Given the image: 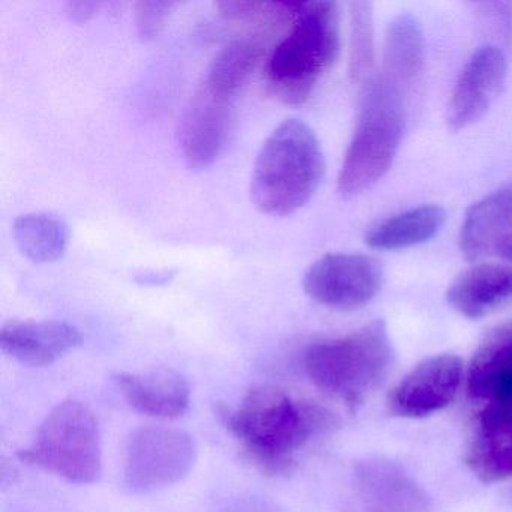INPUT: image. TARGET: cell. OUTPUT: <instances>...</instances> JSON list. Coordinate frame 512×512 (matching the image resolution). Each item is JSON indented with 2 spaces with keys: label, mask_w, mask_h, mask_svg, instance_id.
<instances>
[{
  "label": "cell",
  "mask_w": 512,
  "mask_h": 512,
  "mask_svg": "<svg viewBox=\"0 0 512 512\" xmlns=\"http://www.w3.org/2000/svg\"><path fill=\"white\" fill-rule=\"evenodd\" d=\"M224 427L268 476L292 473L298 452L334 427L332 413L274 386L251 389L238 407H218Z\"/></svg>",
  "instance_id": "6da1fadb"
},
{
  "label": "cell",
  "mask_w": 512,
  "mask_h": 512,
  "mask_svg": "<svg viewBox=\"0 0 512 512\" xmlns=\"http://www.w3.org/2000/svg\"><path fill=\"white\" fill-rule=\"evenodd\" d=\"M325 170V155L314 131L299 119H287L260 148L251 199L263 214H295L319 190Z\"/></svg>",
  "instance_id": "7a4b0ae2"
},
{
  "label": "cell",
  "mask_w": 512,
  "mask_h": 512,
  "mask_svg": "<svg viewBox=\"0 0 512 512\" xmlns=\"http://www.w3.org/2000/svg\"><path fill=\"white\" fill-rule=\"evenodd\" d=\"M293 26L266 65L269 88L287 106H301L340 53V13L334 2H292Z\"/></svg>",
  "instance_id": "3957f363"
},
{
  "label": "cell",
  "mask_w": 512,
  "mask_h": 512,
  "mask_svg": "<svg viewBox=\"0 0 512 512\" xmlns=\"http://www.w3.org/2000/svg\"><path fill=\"white\" fill-rule=\"evenodd\" d=\"M394 362L388 328L374 320L350 334L311 344L305 371L311 382L332 397L355 406L380 385Z\"/></svg>",
  "instance_id": "277c9868"
},
{
  "label": "cell",
  "mask_w": 512,
  "mask_h": 512,
  "mask_svg": "<svg viewBox=\"0 0 512 512\" xmlns=\"http://www.w3.org/2000/svg\"><path fill=\"white\" fill-rule=\"evenodd\" d=\"M404 94L385 80H371L355 133L338 176V193L353 199L391 169L404 131Z\"/></svg>",
  "instance_id": "5b68a950"
},
{
  "label": "cell",
  "mask_w": 512,
  "mask_h": 512,
  "mask_svg": "<svg viewBox=\"0 0 512 512\" xmlns=\"http://www.w3.org/2000/svg\"><path fill=\"white\" fill-rule=\"evenodd\" d=\"M17 457L70 484H94L103 472L97 416L82 401L56 404L41 422L34 440L20 449Z\"/></svg>",
  "instance_id": "8992f818"
},
{
  "label": "cell",
  "mask_w": 512,
  "mask_h": 512,
  "mask_svg": "<svg viewBox=\"0 0 512 512\" xmlns=\"http://www.w3.org/2000/svg\"><path fill=\"white\" fill-rule=\"evenodd\" d=\"M196 457V442L185 431L163 425L139 428L125 448L122 487L136 496L172 487L187 478Z\"/></svg>",
  "instance_id": "52a82bcc"
},
{
  "label": "cell",
  "mask_w": 512,
  "mask_h": 512,
  "mask_svg": "<svg viewBox=\"0 0 512 512\" xmlns=\"http://www.w3.org/2000/svg\"><path fill=\"white\" fill-rule=\"evenodd\" d=\"M383 269L364 254H326L304 275V290L314 302L337 311L370 304L382 287Z\"/></svg>",
  "instance_id": "ba28073f"
},
{
  "label": "cell",
  "mask_w": 512,
  "mask_h": 512,
  "mask_svg": "<svg viewBox=\"0 0 512 512\" xmlns=\"http://www.w3.org/2000/svg\"><path fill=\"white\" fill-rule=\"evenodd\" d=\"M235 103L206 86L197 89L178 125L179 148L191 169H206L223 154Z\"/></svg>",
  "instance_id": "9c48e42d"
},
{
  "label": "cell",
  "mask_w": 512,
  "mask_h": 512,
  "mask_svg": "<svg viewBox=\"0 0 512 512\" xmlns=\"http://www.w3.org/2000/svg\"><path fill=\"white\" fill-rule=\"evenodd\" d=\"M463 362L436 355L419 362L389 395L388 406L401 418H425L448 406L463 382Z\"/></svg>",
  "instance_id": "30bf717a"
},
{
  "label": "cell",
  "mask_w": 512,
  "mask_h": 512,
  "mask_svg": "<svg viewBox=\"0 0 512 512\" xmlns=\"http://www.w3.org/2000/svg\"><path fill=\"white\" fill-rule=\"evenodd\" d=\"M508 62L496 46H484L464 65L449 101L446 122L452 131L464 130L484 118L502 92Z\"/></svg>",
  "instance_id": "8fae6325"
},
{
  "label": "cell",
  "mask_w": 512,
  "mask_h": 512,
  "mask_svg": "<svg viewBox=\"0 0 512 512\" xmlns=\"http://www.w3.org/2000/svg\"><path fill=\"white\" fill-rule=\"evenodd\" d=\"M359 512H430V499L400 466L383 458L356 464Z\"/></svg>",
  "instance_id": "7c38bea8"
},
{
  "label": "cell",
  "mask_w": 512,
  "mask_h": 512,
  "mask_svg": "<svg viewBox=\"0 0 512 512\" xmlns=\"http://www.w3.org/2000/svg\"><path fill=\"white\" fill-rule=\"evenodd\" d=\"M460 248L472 262H512V185L488 194L467 211L461 226Z\"/></svg>",
  "instance_id": "4fadbf2b"
},
{
  "label": "cell",
  "mask_w": 512,
  "mask_h": 512,
  "mask_svg": "<svg viewBox=\"0 0 512 512\" xmlns=\"http://www.w3.org/2000/svg\"><path fill=\"white\" fill-rule=\"evenodd\" d=\"M82 343V332L61 320H13L0 331L2 352L28 367H49Z\"/></svg>",
  "instance_id": "5bb4252c"
},
{
  "label": "cell",
  "mask_w": 512,
  "mask_h": 512,
  "mask_svg": "<svg viewBox=\"0 0 512 512\" xmlns=\"http://www.w3.org/2000/svg\"><path fill=\"white\" fill-rule=\"evenodd\" d=\"M115 382L128 406L142 415L172 421L190 409V385L182 374L170 368L119 373Z\"/></svg>",
  "instance_id": "9a60e30c"
},
{
  "label": "cell",
  "mask_w": 512,
  "mask_h": 512,
  "mask_svg": "<svg viewBox=\"0 0 512 512\" xmlns=\"http://www.w3.org/2000/svg\"><path fill=\"white\" fill-rule=\"evenodd\" d=\"M467 391L484 406L512 409V320L491 331L467 370Z\"/></svg>",
  "instance_id": "2e32d148"
},
{
  "label": "cell",
  "mask_w": 512,
  "mask_h": 512,
  "mask_svg": "<svg viewBox=\"0 0 512 512\" xmlns=\"http://www.w3.org/2000/svg\"><path fill=\"white\" fill-rule=\"evenodd\" d=\"M470 472L482 482H500L512 476V409L484 406L466 454Z\"/></svg>",
  "instance_id": "e0dca14e"
},
{
  "label": "cell",
  "mask_w": 512,
  "mask_h": 512,
  "mask_svg": "<svg viewBox=\"0 0 512 512\" xmlns=\"http://www.w3.org/2000/svg\"><path fill=\"white\" fill-rule=\"evenodd\" d=\"M512 301V265H478L448 289V302L467 319H481Z\"/></svg>",
  "instance_id": "ac0fdd59"
},
{
  "label": "cell",
  "mask_w": 512,
  "mask_h": 512,
  "mask_svg": "<svg viewBox=\"0 0 512 512\" xmlns=\"http://www.w3.org/2000/svg\"><path fill=\"white\" fill-rule=\"evenodd\" d=\"M424 67V34L410 14L397 17L386 32L382 77L389 85L407 94L418 82Z\"/></svg>",
  "instance_id": "d6986e66"
},
{
  "label": "cell",
  "mask_w": 512,
  "mask_h": 512,
  "mask_svg": "<svg viewBox=\"0 0 512 512\" xmlns=\"http://www.w3.org/2000/svg\"><path fill=\"white\" fill-rule=\"evenodd\" d=\"M440 206L425 205L374 224L365 233V244L374 250H403L424 244L445 223Z\"/></svg>",
  "instance_id": "ffe728a7"
},
{
  "label": "cell",
  "mask_w": 512,
  "mask_h": 512,
  "mask_svg": "<svg viewBox=\"0 0 512 512\" xmlns=\"http://www.w3.org/2000/svg\"><path fill=\"white\" fill-rule=\"evenodd\" d=\"M13 238L23 256L35 263L61 259L70 242V227L52 214H26L17 218Z\"/></svg>",
  "instance_id": "44dd1931"
},
{
  "label": "cell",
  "mask_w": 512,
  "mask_h": 512,
  "mask_svg": "<svg viewBox=\"0 0 512 512\" xmlns=\"http://www.w3.org/2000/svg\"><path fill=\"white\" fill-rule=\"evenodd\" d=\"M260 56L262 47L256 41H232L212 61L202 85L221 97L236 101L256 70Z\"/></svg>",
  "instance_id": "7402d4cb"
},
{
  "label": "cell",
  "mask_w": 512,
  "mask_h": 512,
  "mask_svg": "<svg viewBox=\"0 0 512 512\" xmlns=\"http://www.w3.org/2000/svg\"><path fill=\"white\" fill-rule=\"evenodd\" d=\"M352 16V47H350V74L353 79L362 80L370 73L373 65V10L368 2L350 4Z\"/></svg>",
  "instance_id": "603a6c76"
},
{
  "label": "cell",
  "mask_w": 512,
  "mask_h": 512,
  "mask_svg": "<svg viewBox=\"0 0 512 512\" xmlns=\"http://www.w3.org/2000/svg\"><path fill=\"white\" fill-rule=\"evenodd\" d=\"M173 7L175 4L170 2H140L136 14L139 37L143 41L154 40L166 26Z\"/></svg>",
  "instance_id": "cb8c5ba5"
},
{
  "label": "cell",
  "mask_w": 512,
  "mask_h": 512,
  "mask_svg": "<svg viewBox=\"0 0 512 512\" xmlns=\"http://www.w3.org/2000/svg\"><path fill=\"white\" fill-rule=\"evenodd\" d=\"M98 7L100 4L97 2H71L68 5V14L74 22L82 23L91 19L97 13Z\"/></svg>",
  "instance_id": "d4e9b609"
},
{
  "label": "cell",
  "mask_w": 512,
  "mask_h": 512,
  "mask_svg": "<svg viewBox=\"0 0 512 512\" xmlns=\"http://www.w3.org/2000/svg\"><path fill=\"white\" fill-rule=\"evenodd\" d=\"M173 272H157V274H145L142 277H137V281L140 284H146V286H161V284L167 283L172 280Z\"/></svg>",
  "instance_id": "484cf974"
}]
</instances>
